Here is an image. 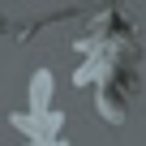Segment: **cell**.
Here are the masks:
<instances>
[{
	"label": "cell",
	"instance_id": "cell-1",
	"mask_svg": "<svg viewBox=\"0 0 146 146\" xmlns=\"http://www.w3.org/2000/svg\"><path fill=\"white\" fill-rule=\"evenodd\" d=\"M47 99H52V73L39 69L35 73V86H30V108H47Z\"/></svg>",
	"mask_w": 146,
	"mask_h": 146
}]
</instances>
